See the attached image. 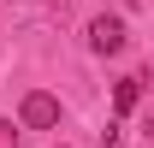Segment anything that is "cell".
Instances as JSON below:
<instances>
[{
    "label": "cell",
    "instance_id": "1",
    "mask_svg": "<svg viewBox=\"0 0 154 148\" xmlns=\"http://www.w3.org/2000/svg\"><path fill=\"white\" fill-rule=\"evenodd\" d=\"M18 125H24V130H54V125H59V95L30 89V95H24V107H18Z\"/></svg>",
    "mask_w": 154,
    "mask_h": 148
},
{
    "label": "cell",
    "instance_id": "2",
    "mask_svg": "<svg viewBox=\"0 0 154 148\" xmlns=\"http://www.w3.org/2000/svg\"><path fill=\"white\" fill-rule=\"evenodd\" d=\"M125 18H113V12H101V18H89V48L95 54H125Z\"/></svg>",
    "mask_w": 154,
    "mask_h": 148
},
{
    "label": "cell",
    "instance_id": "3",
    "mask_svg": "<svg viewBox=\"0 0 154 148\" xmlns=\"http://www.w3.org/2000/svg\"><path fill=\"white\" fill-rule=\"evenodd\" d=\"M136 101H142V77H119L113 83V113L125 119V113H136Z\"/></svg>",
    "mask_w": 154,
    "mask_h": 148
},
{
    "label": "cell",
    "instance_id": "4",
    "mask_svg": "<svg viewBox=\"0 0 154 148\" xmlns=\"http://www.w3.org/2000/svg\"><path fill=\"white\" fill-rule=\"evenodd\" d=\"M107 148H125V142H119V130H107Z\"/></svg>",
    "mask_w": 154,
    "mask_h": 148
}]
</instances>
